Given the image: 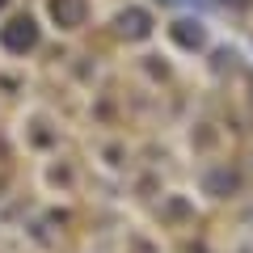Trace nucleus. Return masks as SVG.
<instances>
[{
  "mask_svg": "<svg viewBox=\"0 0 253 253\" xmlns=\"http://www.w3.org/2000/svg\"><path fill=\"white\" fill-rule=\"evenodd\" d=\"M0 42L9 46L13 55H26V51H34V46H38V26H34V17H13L9 26L0 30Z\"/></svg>",
  "mask_w": 253,
  "mask_h": 253,
  "instance_id": "1",
  "label": "nucleus"
},
{
  "mask_svg": "<svg viewBox=\"0 0 253 253\" xmlns=\"http://www.w3.org/2000/svg\"><path fill=\"white\" fill-rule=\"evenodd\" d=\"M118 34H123V38H148V34H152V13L135 9V4L123 9V13H118Z\"/></svg>",
  "mask_w": 253,
  "mask_h": 253,
  "instance_id": "2",
  "label": "nucleus"
},
{
  "mask_svg": "<svg viewBox=\"0 0 253 253\" xmlns=\"http://www.w3.org/2000/svg\"><path fill=\"white\" fill-rule=\"evenodd\" d=\"M84 13H89L84 0H51V21H55V26H63V30L84 26Z\"/></svg>",
  "mask_w": 253,
  "mask_h": 253,
  "instance_id": "3",
  "label": "nucleus"
},
{
  "mask_svg": "<svg viewBox=\"0 0 253 253\" xmlns=\"http://www.w3.org/2000/svg\"><path fill=\"white\" fill-rule=\"evenodd\" d=\"M173 42L177 46H186V51H203L207 46V30L199 26V21H173Z\"/></svg>",
  "mask_w": 253,
  "mask_h": 253,
  "instance_id": "4",
  "label": "nucleus"
},
{
  "mask_svg": "<svg viewBox=\"0 0 253 253\" xmlns=\"http://www.w3.org/2000/svg\"><path fill=\"white\" fill-rule=\"evenodd\" d=\"M241 186V177H236L232 169H215V173H207V194H228V190H236Z\"/></svg>",
  "mask_w": 253,
  "mask_h": 253,
  "instance_id": "5",
  "label": "nucleus"
},
{
  "mask_svg": "<svg viewBox=\"0 0 253 253\" xmlns=\"http://www.w3.org/2000/svg\"><path fill=\"white\" fill-rule=\"evenodd\" d=\"M4 4H9V0H0V9H4Z\"/></svg>",
  "mask_w": 253,
  "mask_h": 253,
  "instance_id": "6",
  "label": "nucleus"
}]
</instances>
